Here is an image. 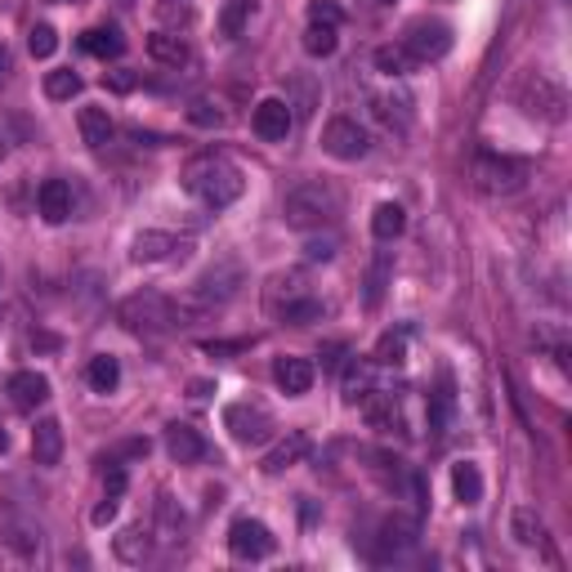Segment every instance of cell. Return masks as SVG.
Listing matches in <instances>:
<instances>
[{
	"instance_id": "40",
	"label": "cell",
	"mask_w": 572,
	"mask_h": 572,
	"mask_svg": "<svg viewBox=\"0 0 572 572\" xmlns=\"http://www.w3.org/2000/svg\"><path fill=\"white\" fill-rule=\"evenodd\" d=\"M251 14V0H228V10H224V36H242V23Z\"/></svg>"
},
{
	"instance_id": "31",
	"label": "cell",
	"mask_w": 572,
	"mask_h": 572,
	"mask_svg": "<svg viewBox=\"0 0 572 572\" xmlns=\"http://www.w3.org/2000/svg\"><path fill=\"white\" fill-rule=\"evenodd\" d=\"M183 533H188L183 510H179L170 497H162V501H157V541H162V546H179Z\"/></svg>"
},
{
	"instance_id": "26",
	"label": "cell",
	"mask_w": 572,
	"mask_h": 572,
	"mask_svg": "<svg viewBox=\"0 0 572 572\" xmlns=\"http://www.w3.org/2000/svg\"><path fill=\"white\" fill-rule=\"evenodd\" d=\"M510 537H514L519 546H528V550H541V546H546V523H541V514H537L533 505H519V510L510 514Z\"/></svg>"
},
{
	"instance_id": "25",
	"label": "cell",
	"mask_w": 572,
	"mask_h": 572,
	"mask_svg": "<svg viewBox=\"0 0 572 572\" xmlns=\"http://www.w3.org/2000/svg\"><path fill=\"white\" fill-rule=\"evenodd\" d=\"M362 416H367V425L371 429H403V412H398V398L394 394H385V390H371L367 398H362Z\"/></svg>"
},
{
	"instance_id": "47",
	"label": "cell",
	"mask_w": 572,
	"mask_h": 572,
	"mask_svg": "<svg viewBox=\"0 0 572 572\" xmlns=\"http://www.w3.org/2000/svg\"><path fill=\"white\" fill-rule=\"evenodd\" d=\"M5 76H10V50L0 45V85H5Z\"/></svg>"
},
{
	"instance_id": "43",
	"label": "cell",
	"mask_w": 572,
	"mask_h": 572,
	"mask_svg": "<svg viewBox=\"0 0 572 572\" xmlns=\"http://www.w3.org/2000/svg\"><path fill=\"white\" fill-rule=\"evenodd\" d=\"M380 291H385V260L371 269V286H367V305H380Z\"/></svg>"
},
{
	"instance_id": "41",
	"label": "cell",
	"mask_w": 572,
	"mask_h": 572,
	"mask_svg": "<svg viewBox=\"0 0 572 572\" xmlns=\"http://www.w3.org/2000/svg\"><path fill=\"white\" fill-rule=\"evenodd\" d=\"M448 416H452V394L429 398V429H434V434H448Z\"/></svg>"
},
{
	"instance_id": "29",
	"label": "cell",
	"mask_w": 572,
	"mask_h": 572,
	"mask_svg": "<svg viewBox=\"0 0 572 572\" xmlns=\"http://www.w3.org/2000/svg\"><path fill=\"white\" fill-rule=\"evenodd\" d=\"M452 492L465 505H479L484 501V474H479V465H474V461H456L452 465Z\"/></svg>"
},
{
	"instance_id": "21",
	"label": "cell",
	"mask_w": 572,
	"mask_h": 572,
	"mask_svg": "<svg viewBox=\"0 0 572 572\" xmlns=\"http://www.w3.org/2000/svg\"><path fill=\"white\" fill-rule=\"evenodd\" d=\"M305 456H309V434H300V429H291V434H286L277 448H269V452H264L260 469H264V474H286L291 465H300Z\"/></svg>"
},
{
	"instance_id": "8",
	"label": "cell",
	"mask_w": 572,
	"mask_h": 572,
	"mask_svg": "<svg viewBox=\"0 0 572 572\" xmlns=\"http://www.w3.org/2000/svg\"><path fill=\"white\" fill-rule=\"evenodd\" d=\"M322 153L336 162H362L371 153V134L354 117H331L322 126Z\"/></svg>"
},
{
	"instance_id": "4",
	"label": "cell",
	"mask_w": 572,
	"mask_h": 572,
	"mask_svg": "<svg viewBox=\"0 0 572 572\" xmlns=\"http://www.w3.org/2000/svg\"><path fill=\"white\" fill-rule=\"evenodd\" d=\"M45 563V528L32 519V514H0V568H14V572H27V568H40Z\"/></svg>"
},
{
	"instance_id": "10",
	"label": "cell",
	"mask_w": 572,
	"mask_h": 572,
	"mask_svg": "<svg viewBox=\"0 0 572 572\" xmlns=\"http://www.w3.org/2000/svg\"><path fill=\"white\" fill-rule=\"evenodd\" d=\"M403 45L412 50L416 63H439V59H448V50H452V27L439 23V19H416V23H407Z\"/></svg>"
},
{
	"instance_id": "36",
	"label": "cell",
	"mask_w": 572,
	"mask_h": 572,
	"mask_svg": "<svg viewBox=\"0 0 572 572\" xmlns=\"http://www.w3.org/2000/svg\"><path fill=\"white\" fill-rule=\"evenodd\" d=\"M27 50H32V59H50V55L59 50V32H55L50 23H36V27L27 32Z\"/></svg>"
},
{
	"instance_id": "5",
	"label": "cell",
	"mask_w": 572,
	"mask_h": 572,
	"mask_svg": "<svg viewBox=\"0 0 572 572\" xmlns=\"http://www.w3.org/2000/svg\"><path fill=\"white\" fill-rule=\"evenodd\" d=\"M117 322L130 331V336H170L179 331V313H175V300L162 296V291H134L117 305Z\"/></svg>"
},
{
	"instance_id": "46",
	"label": "cell",
	"mask_w": 572,
	"mask_h": 572,
	"mask_svg": "<svg viewBox=\"0 0 572 572\" xmlns=\"http://www.w3.org/2000/svg\"><path fill=\"white\" fill-rule=\"evenodd\" d=\"M117 519V497H104V505L94 510V528H104V523H112Z\"/></svg>"
},
{
	"instance_id": "34",
	"label": "cell",
	"mask_w": 572,
	"mask_h": 572,
	"mask_svg": "<svg viewBox=\"0 0 572 572\" xmlns=\"http://www.w3.org/2000/svg\"><path fill=\"white\" fill-rule=\"evenodd\" d=\"M336 45H341L336 27H318V23L305 27V55L309 59H331V55H336Z\"/></svg>"
},
{
	"instance_id": "14",
	"label": "cell",
	"mask_w": 572,
	"mask_h": 572,
	"mask_svg": "<svg viewBox=\"0 0 572 572\" xmlns=\"http://www.w3.org/2000/svg\"><path fill=\"white\" fill-rule=\"evenodd\" d=\"M296 117H291V104L286 99H260L255 112H251V130L264 139V143H282L286 134H291Z\"/></svg>"
},
{
	"instance_id": "12",
	"label": "cell",
	"mask_w": 572,
	"mask_h": 572,
	"mask_svg": "<svg viewBox=\"0 0 572 572\" xmlns=\"http://www.w3.org/2000/svg\"><path fill=\"white\" fill-rule=\"evenodd\" d=\"M416 537H420V523H416L412 514H390L385 523H380V537H376V546H371V559H376V563H390V559L407 555V550L416 546Z\"/></svg>"
},
{
	"instance_id": "39",
	"label": "cell",
	"mask_w": 572,
	"mask_h": 572,
	"mask_svg": "<svg viewBox=\"0 0 572 572\" xmlns=\"http://www.w3.org/2000/svg\"><path fill=\"white\" fill-rule=\"evenodd\" d=\"M403 358H407V341H403V336H394V331H385V336H380V345H376V362L398 367Z\"/></svg>"
},
{
	"instance_id": "32",
	"label": "cell",
	"mask_w": 572,
	"mask_h": 572,
	"mask_svg": "<svg viewBox=\"0 0 572 572\" xmlns=\"http://www.w3.org/2000/svg\"><path fill=\"white\" fill-rule=\"evenodd\" d=\"M407 228V211L398 202H385V206H376L371 215V233H376V242H394V237H403Z\"/></svg>"
},
{
	"instance_id": "16",
	"label": "cell",
	"mask_w": 572,
	"mask_h": 572,
	"mask_svg": "<svg viewBox=\"0 0 572 572\" xmlns=\"http://www.w3.org/2000/svg\"><path fill=\"white\" fill-rule=\"evenodd\" d=\"M40 219L45 224H68L72 219V183L68 179H45L40 193H36Z\"/></svg>"
},
{
	"instance_id": "2",
	"label": "cell",
	"mask_w": 572,
	"mask_h": 572,
	"mask_svg": "<svg viewBox=\"0 0 572 572\" xmlns=\"http://www.w3.org/2000/svg\"><path fill=\"white\" fill-rule=\"evenodd\" d=\"M282 219H286V228H296V233H313V228L336 224L341 219L336 183H331V179H300V183H291V188H286V198H282Z\"/></svg>"
},
{
	"instance_id": "50",
	"label": "cell",
	"mask_w": 572,
	"mask_h": 572,
	"mask_svg": "<svg viewBox=\"0 0 572 572\" xmlns=\"http://www.w3.org/2000/svg\"><path fill=\"white\" fill-rule=\"evenodd\" d=\"M55 5H63V0H55Z\"/></svg>"
},
{
	"instance_id": "6",
	"label": "cell",
	"mask_w": 572,
	"mask_h": 572,
	"mask_svg": "<svg viewBox=\"0 0 572 572\" xmlns=\"http://www.w3.org/2000/svg\"><path fill=\"white\" fill-rule=\"evenodd\" d=\"M514 104L523 108V117H533V121H546V126H563L568 121V94L563 85L550 76V72H519L514 81Z\"/></svg>"
},
{
	"instance_id": "27",
	"label": "cell",
	"mask_w": 572,
	"mask_h": 572,
	"mask_svg": "<svg viewBox=\"0 0 572 572\" xmlns=\"http://www.w3.org/2000/svg\"><path fill=\"white\" fill-rule=\"evenodd\" d=\"M371 63H376V72H385V76H394V81H403V76H412V72L420 68L403 40H394V45H380V50L371 55Z\"/></svg>"
},
{
	"instance_id": "11",
	"label": "cell",
	"mask_w": 572,
	"mask_h": 572,
	"mask_svg": "<svg viewBox=\"0 0 572 572\" xmlns=\"http://www.w3.org/2000/svg\"><path fill=\"white\" fill-rule=\"evenodd\" d=\"M228 550H233V559H242V563H260V559H269L277 550V541H273V533L264 528L260 519H237L228 528Z\"/></svg>"
},
{
	"instance_id": "28",
	"label": "cell",
	"mask_w": 572,
	"mask_h": 572,
	"mask_svg": "<svg viewBox=\"0 0 572 572\" xmlns=\"http://www.w3.org/2000/svg\"><path fill=\"white\" fill-rule=\"evenodd\" d=\"M81 50L94 55V59H121L126 36L117 27H90V32H81Z\"/></svg>"
},
{
	"instance_id": "42",
	"label": "cell",
	"mask_w": 572,
	"mask_h": 572,
	"mask_svg": "<svg viewBox=\"0 0 572 572\" xmlns=\"http://www.w3.org/2000/svg\"><path fill=\"white\" fill-rule=\"evenodd\" d=\"M305 255H309L313 264H326L331 255H336V242H331V237H322V242H309V247H305Z\"/></svg>"
},
{
	"instance_id": "30",
	"label": "cell",
	"mask_w": 572,
	"mask_h": 572,
	"mask_svg": "<svg viewBox=\"0 0 572 572\" xmlns=\"http://www.w3.org/2000/svg\"><path fill=\"white\" fill-rule=\"evenodd\" d=\"M85 380H90L94 394H112L121 385V362L112 354H94L90 367H85Z\"/></svg>"
},
{
	"instance_id": "7",
	"label": "cell",
	"mask_w": 572,
	"mask_h": 572,
	"mask_svg": "<svg viewBox=\"0 0 572 572\" xmlns=\"http://www.w3.org/2000/svg\"><path fill=\"white\" fill-rule=\"evenodd\" d=\"M469 183H474V193H484V198H514V193H523V183H528V162L484 148L469 162Z\"/></svg>"
},
{
	"instance_id": "45",
	"label": "cell",
	"mask_w": 572,
	"mask_h": 572,
	"mask_svg": "<svg viewBox=\"0 0 572 572\" xmlns=\"http://www.w3.org/2000/svg\"><path fill=\"white\" fill-rule=\"evenodd\" d=\"M104 81H108V85H112L117 94H126V90H134V72H126V68H117V72H108Z\"/></svg>"
},
{
	"instance_id": "9",
	"label": "cell",
	"mask_w": 572,
	"mask_h": 572,
	"mask_svg": "<svg viewBox=\"0 0 572 572\" xmlns=\"http://www.w3.org/2000/svg\"><path fill=\"white\" fill-rule=\"evenodd\" d=\"M224 425H228V434H233V443H242V448H260V443H269L273 439V416H269V407H260V403H233L228 412H224Z\"/></svg>"
},
{
	"instance_id": "22",
	"label": "cell",
	"mask_w": 572,
	"mask_h": 572,
	"mask_svg": "<svg viewBox=\"0 0 572 572\" xmlns=\"http://www.w3.org/2000/svg\"><path fill=\"white\" fill-rule=\"evenodd\" d=\"M112 546H117V559H121V563L143 568V563L157 555V533H153V528H139V523H134V528H126Z\"/></svg>"
},
{
	"instance_id": "13",
	"label": "cell",
	"mask_w": 572,
	"mask_h": 572,
	"mask_svg": "<svg viewBox=\"0 0 572 572\" xmlns=\"http://www.w3.org/2000/svg\"><path fill=\"white\" fill-rule=\"evenodd\" d=\"M188 247H193L188 237H175V233H162V228H143L134 237V247H130V260L134 264H162L170 255H183Z\"/></svg>"
},
{
	"instance_id": "3",
	"label": "cell",
	"mask_w": 572,
	"mask_h": 572,
	"mask_svg": "<svg viewBox=\"0 0 572 572\" xmlns=\"http://www.w3.org/2000/svg\"><path fill=\"white\" fill-rule=\"evenodd\" d=\"M264 313L286 326H309L322 318V300L309 291V277L300 269H286V273H273L264 286Z\"/></svg>"
},
{
	"instance_id": "44",
	"label": "cell",
	"mask_w": 572,
	"mask_h": 572,
	"mask_svg": "<svg viewBox=\"0 0 572 572\" xmlns=\"http://www.w3.org/2000/svg\"><path fill=\"white\" fill-rule=\"evenodd\" d=\"M121 492H126V465L112 461V469H108V497H121Z\"/></svg>"
},
{
	"instance_id": "24",
	"label": "cell",
	"mask_w": 572,
	"mask_h": 572,
	"mask_svg": "<svg viewBox=\"0 0 572 572\" xmlns=\"http://www.w3.org/2000/svg\"><path fill=\"white\" fill-rule=\"evenodd\" d=\"M76 126H81V139L90 143V148H108V143L117 139V121H112V112H108V108H99V104L81 108Z\"/></svg>"
},
{
	"instance_id": "38",
	"label": "cell",
	"mask_w": 572,
	"mask_h": 572,
	"mask_svg": "<svg viewBox=\"0 0 572 572\" xmlns=\"http://www.w3.org/2000/svg\"><path fill=\"white\" fill-rule=\"evenodd\" d=\"M309 23H318V27H336V32H341L345 10L336 5V0H309Z\"/></svg>"
},
{
	"instance_id": "20",
	"label": "cell",
	"mask_w": 572,
	"mask_h": 572,
	"mask_svg": "<svg viewBox=\"0 0 572 572\" xmlns=\"http://www.w3.org/2000/svg\"><path fill=\"white\" fill-rule=\"evenodd\" d=\"M371 117L394 134H407L412 130V99L407 94H371Z\"/></svg>"
},
{
	"instance_id": "17",
	"label": "cell",
	"mask_w": 572,
	"mask_h": 572,
	"mask_svg": "<svg viewBox=\"0 0 572 572\" xmlns=\"http://www.w3.org/2000/svg\"><path fill=\"white\" fill-rule=\"evenodd\" d=\"M313 362L309 358H277L273 362V380H277V390L286 394V398H300V394H309L313 390Z\"/></svg>"
},
{
	"instance_id": "23",
	"label": "cell",
	"mask_w": 572,
	"mask_h": 572,
	"mask_svg": "<svg viewBox=\"0 0 572 572\" xmlns=\"http://www.w3.org/2000/svg\"><path fill=\"white\" fill-rule=\"evenodd\" d=\"M32 456L45 469L63 461V425L59 420H36V429H32Z\"/></svg>"
},
{
	"instance_id": "15",
	"label": "cell",
	"mask_w": 572,
	"mask_h": 572,
	"mask_svg": "<svg viewBox=\"0 0 572 572\" xmlns=\"http://www.w3.org/2000/svg\"><path fill=\"white\" fill-rule=\"evenodd\" d=\"M10 403L19 412H36L50 403V376H40V371H14L10 376Z\"/></svg>"
},
{
	"instance_id": "33",
	"label": "cell",
	"mask_w": 572,
	"mask_h": 572,
	"mask_svg": "<svg viewBox=\"0 0 572 572\" xmlns=\"http://www.w3.org/2000/svg\"><path fill=\"white\" fill-rule=\"evenodd\" d=\"M76 94H81V76H76L72 68H55V72H45V99L63 104V99H76Z\"/></svg>"
},
{
	"instance_id": "35",
	"label": "cell",
	"mask_w": 572,
	"mask_h": 572,
	"mask_svg": "<svg viewBox=\"0 0 572 572\" xmlns=\"http://www.w3.org/2000/svg\"><path fill=\"white\" fill-rule=\"evenodd\" d=\"M188 121H193L198 130H219L228 121V112L215 99H193V104H188Z\"/></svg>"
},
{
	"instance_id": "19",
	"label": "cell",
	"mask_w": 572,
	"mask_h": 572,
	"mask_svg": "<svg viewBox=\"0 0 572 572\" xmlns=\"http://www.w3.org/2000/svg\"><path fill=\"white\" fill-rule=\"evenodd\" d=\"M148 59L179 72V68L193 63V45H188L179 32H153V36H148Z\"/></svg>"
},
{
	"instance_id": "18",
	"label": "cell",
	"mask_w": 572,
	"mask_h": 572,
	"mask_svg": "<svg viewBox=\"0 0 572 572\" xmlns=\"http://www.w3.org/2000/svg\"><path fill=\"white\" fill-rule=\"evenodd\" d=\"M166 452H170V461L175 465H198L202 456H206V439L198 434L193 425H166Z\"/></svg>"
},
{
	"instance_id": "48",
	"label": "cell",
	"mask_w": 572,
	"mask_h": 572,
	"mask_svg": "<svg viewBox=\"0 0 572 572\" xmlns=\"http://www.w3.org/2000/svg\"><path fill=\"white\" fill-rule=\"evenodd\" d=\"M10 448V434H5V429H0V452H5Z\"/></svg>"
},
{
	"instance_id": "49",
	"label": "cell",
	"mask_w": 572,
	"mask_h": 572,
	"mask_svg": "<svg viewBox=\"0 0 572 572\" xmlns=\"http://www.w3.org/2000/svg\"><path fill=\"white\" fill-rule=\"evenodd\" d=\"M121 5H130V0H121Z\"/></svg>"
},
{
	"instance_id": "37",
	"label": "cell",
	"mask_w": 572,
	"mask_h": 572,
	"mask_svg": "<svg viewBox=\"0 0 572 572\" xmlns=\"http://www.w3.org/2000/svg\"><path fill=\"white\" fill-rule=\"evenodd\" d=\"M367 394H371V367L367 362H349V371H345V398L362 403Z\"/></svg>"
},
{
	"instance_id": "1",
	"label": "cell",
	"mask_w": 572,
	"mask_h": 572,
	"mask_svg": "<svg viewBox=\"0 0 572 572\" xmlns=\"http://www.w3.org/2000/svg\"><path fill=\"white\" fill-rule=\"evenodd\" d=\"M242 188H247L242 170H237L228 157H219V153H202V157H193L183 166V193L198 198L206 211L233 206L237 198H242Z\"/></svg>"
}]
</instances>
